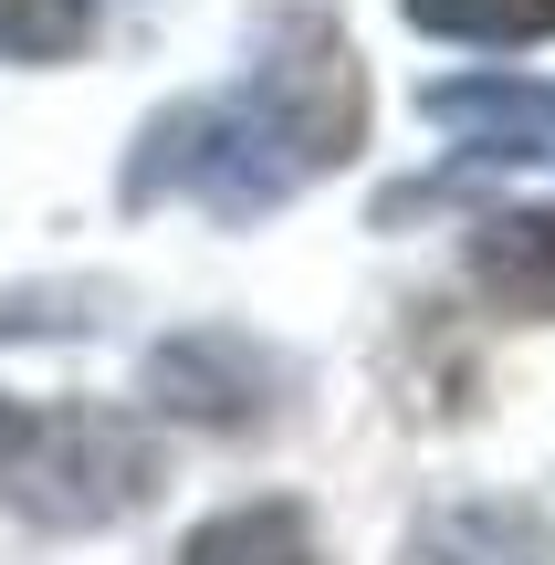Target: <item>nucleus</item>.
I'll return each mask as SVG.
<instances>
[{
	"instance_id": "nucleus-1",
	"label": "nucleus",
	"mask_w": 555,
	"mask_h": 565,
	"mask_svg": "<svg viewBox=\"0 0 555 565\" xmlns=\"http://www.w3.org/2000/svg\"><path fill=\"white\" fill-rule=\"evenodd\" d=\"M367 147V63L325 0H273L252 32V74L231 95H179L126 147V210H210L221 231H252L293 189L335 179Z\"/></svg>"
},
{
	"instance_id": "nucleus-2",
	"label": "nucleus",
	"mask_w": 555,
	"mask_h": 565,
	"mask_svg": "<svg viewBox=\"0 0 555 565\" xmlns=\"http://www.w3.org/2000/svg\"><path fill=\"white\" fill-rule=\"evenodd\" d=\"M0 492L42 534H105L158 503V440L116 408H42L0 440Z\"/></svg>"
},
{
	"instance_id": "nucleus-3",
	"label": "nucleus",
	"mask_w": 555,
	"mask_h": 565,
	"mask_svg": "<svg viewBox=\"0 0 555 565\" xmlns=\"http://www.w3.org/2000/svg\"><path fill=\"white\" fill-rule=\"evenodd\" d=\"M147 398H158L168 419H189V429H231V440H252V429L293 419L305 366H293L284 345L242 335V324H200V335H168L158 356H147Z\"/></svg>"
},
{
	"instance_id": "nucleus-4",
	"label": "nucleus",
	"mask_w": 555,
	"mask_h": 565,
	"mask_svg": "<svg viewBox=\"0 0 555 565\" xmlns=\"http://www.w3.org/2000/svg\"><path fill=\"white\" fill-rule=\"evenodd\" d=\"M419 116L493 168H555V84L535 74H440L419 84Z\"/></svg>"
},
{
	"instance_id": "nucleus-5",
	"label": "nucleus",
	"mask_w": 555,
	"mask_h": 565,
	"mask_svg": "<svg viewBox=\"0 0 555 565\" xmlns=\"http://www.w3.org/2000/svg\"><path fill=\"white\" fill-rule=\"evenodd\" d=\"M472 294L493 303L503 324H555V210H503V221L472 231L461 252Z\"/></svg>"
},
{
	"instance_id": "nucleus-6",
	"label": "nucleus",
	"mask_w": 555,
	"mask_h": 565,
	"mask_svg": "<svg viewBox=\"0 0 555 565\" xmlns=\"http://www.w3.org/2000/svg\"><path fill=\"white\" fill-rule=\"evenodd\" d=\"M398 565H555V513L514 503V492H482V503H440L409 534Z\"/></svg>"
},
{
	"instance_id": "nucleus-7",
	"label": "nucleus",
	"mask_w": 555,
	"mask_h": 565,
	"mask_svg": "<svg viewBox=\"0 0 555 565\" xmlns=\"http://www.w3.org/2000/svg\"><path fill=\"white\" fill-rule=\"evenodd\" d=\"M179 565H325L305 503H231L179 545Z\"/></svg>"
},
{
	"instance_id": "nucleus-8",
	"label": "nucleus",
	"mask_w": 555,
	"mask_h": 565,
	"mask_svg": "<svg viewBox=\"0 0 555 565\" xmlns=\"http://www.w3.org/2000/svg\"><path fill=\"white\" fill-rule=\"evenodd\" d=\"M409 32L430 42H472V53H535L555 42V0H398Z\"/></svg>"
},
{
	"instance_id": "nucleus-9",
	"label": "nucleus",
	"mask_w": 555,
	"mask_h": 565,
	"mask_svg": "<svg viewBox=\"0 0 555 565\" xmlns=\"http://www.w3.org/2000/svg\"><path fill=\"white\" fill-rule=\"evenodd\" d=\"M95 42V0H0V63H74Z\"/></svg>"
},
{
	"instance_id": "nucleus-10",
	"label": "nucleus",
	"mask_w": 555,
	"mask_h": 565,
	"mask_svg": "<svg viewBox=\"0 0 555 565\" xmlns=\"http://www.w3.org/2000/svg\"><path fill=\"white\" fill-rule=\"evenodd\" d=\"M11 419H21V408H11V398H0V440H11Z\"/></svg>"
}]
</instances>
